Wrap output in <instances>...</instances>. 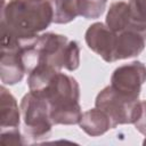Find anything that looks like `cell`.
<instances>
[{"label": "cell", "mask_w": 146, "mask_h": 146, "mask_svg": "<svg viewBox=\"0 0 146 146\" xmlns=\"http://www.w3.org/2000/svg\"><path fill=\"white\" fill-rule=\"evenodd\" d=\"M26 73L22 57L21 42L10 48H1L0 56V79L2 84L14 86L21 82Z\"/></svg>", "instance_id": "8"}, {"label": "cell", "mask_w": 146, "mask_h": 146, "mask_svg": "<svg viewBox=\"0 0 146 146\" xmlns=\"http://www.w3.org/2000/svg\"><path fill=\"white\" fill-rule=\"evenodd\" d=\"M105 24L116 33L129 30L130 11H129L128 2L125 1L113 2L110 6V9L107 11Z\"/></svg>", "instance_id": "12"}, {"label": "cell", "mask_w": 146, "mask_h": 146, "mask_svg": "<svg viewBox=\"0 0 146 146\" xmlns=\"http://www.w3.org/2000/svg\"><path fill=\"white\" fill-rule=\"evenodd\" d=\"M21 116V107L16 98L2 84L0 88V129L19 128Z\"/></svg>", "instance_id": "11"}, {"label": "cell", "mask_w": 146, "mask_h": 146, "mask_svg": "<svg viewBox=\"0 0 146 146\" xmlns=\"http://www.w3.org/2000/svg\"><path fill=\"white\" fill-rule=\"evenodd\" d=\"M129 30L146 34V0H129Z\"/></svg>", "instance_id": "14"}, {"label": "cell", "mask_w": 146, "mask_h": 146, "mask_svg": "<svg viewBox=\"0 0 146 146\" xmlns=\"http://www.w3.org/2000/svg\"><path fill=\"white\" fill-rule=\"evenodd\" d=\"M117 33L106 24L97 22L91 24L84 34V40L90 50L100 56L105 62H115V47Z\"/></svg>", "instance_id": "7"}, {"label": "cell", "mask_w": 146, "mask_h": 146, "mask_svg": "<svg viewBox=\"0 0 146 146\" xmlns=\"http://www.w3.org/2000/svg\"><path fill=\"white\" fill-rule=\"evenodd\" d=\"M133 125L138 132L146 136V100H141V112Z\"/></svg>", "instance_id": "17"}, {"label": "cell", "mask_w": 146, "mask_h": 146, "mask_svg": "<svg viewBox=\"0 0 146 146\" xmlns=\"http://www.w3.org/2000/svg\"><path fill=\"white\" fill-rule=\"evenodd\" d=\"M95 106L110 116L114 128L120 124H133L141 112V102L139 99L117 92L111 84L98 92Z\"/></svg>", "instance_id": "5"}, {"label": "cell", "mask_w": 146, "mask_h": 146, "mask_svg": "<svg viewBox=\"0 0 146 146\" xmlns=\"http://www.w3.org/2000/svg\"><path fill=\"white\" fill-rule=\"evenodd\" d=\"M49 104V115L54 125L79 124L82 112L79 104L80 86L75 78L60 71L38 92Z\"/></svg>", "instance_id": "3"}, {"label": "cell", "mask_w": 146, "mask_h": 146, "mask_svg": "<svg viewBox=\"0 0 146 146\" xmlns=\"http://www.w3.org/2000/svg\"><path fill=\"white\" fill-rule=\"evenodd\" d=\"M21 114L25 137L31 141H40L50 137L52 122L49 115V104L40 95L30 91L21 100Z\"/></svg>", "instance_id": "4"}, {"label": "cell", "mask_w": 146, "mask_h": 146, "mask_svg": "<svg viewBox=\"0 0 146 146\" xmlns=\"http://www.w3.org/2000/svg\"><path fill=\"white\" fill-rule=\"evenodd\" d=\"M146 81V65L133 60L116 67L111 76V87L130 98L139 99L141 86Z\"/></svg>", "instance_id": "6"}, {"label": "cell", "mask_w": 146, "mask_h": 146, "mask_svg": "<svg viewBox=\"0 0 146 146\" xmlns=\"http://www.w3.org/2000/svg\"><path fill=\"white\" fill-rule=\"evenodd\" d=\"M146 46V34L125 30L117 33L115 47V62L128 59L141 54Z\"/></svg>", "instance_id": "9"}, {"label": "cell", "mask_w": 146, "mask_h": 146, "mask_svg": "<svg viewBox=\"0 0 146 146\" xmlns=\"http://www.w3.org/2000/svg\"><path fill=\"white\" fill-rule=\"evenodd\" d=\"M107 0H76L79 16L86 19L99 18L106 9Z\"/></svg>", "instance_id": "15"}, {"label": "cell", "mask_w": 146, "mask_h": 146, "mask_svg": "<svg viewBox=\"0 0 146 146\" xmlns=\"http://www.w3.org/2000/svg\"><path fill=\"white\" fill-rule=\"evenodd\" d=\"M79 125L87 135L91 137L102 136L110 129H114L110 116L103 110L96 106L95 108L88 110L82 113Z\"/></svg>", "instance_id": "10"}, {"label": "cell", "mask_w": 146, "mask_h": 146, "mask_svg": "<svg viewBox=\"0 0 146 146\" xmlns=\"http://www.w3.org/2000/svg\"><path fill=\"white\" fill-rule=\"evenodd\" d=\"M21 50L27 74L40 64L51 66L57 71L65 68L70 72L75 71L80 65L78 42L68 40L63 34L48 32L21 40Z\"/></svg>", "instance_id": "1"}, {"label": "cell", "mask_w": 146, "mask_h": 146, "mask_svg": "<svg viewBox=\"0 0 146 146\" xmlns=\"http://www.w3.org/2000/svg\"><path fill=\"white\" fill-rule=\"evenodd\" d=\"M145 137H146V136H145ZM143 144H144V145H146V138L144 139V141H143Z\"/></svg>", "instance_id": "18"}, {"label": "cell", "mask_w": 146, "mask_h": 146, "mask_svg": "<svg viewBox=\"0 0 146 146\" xmlns=\"http://www.w3.org/2000/svg\"><path fill=\"white\" fill-rule=\"evenodd\" d=\"M52 8V23L67 24L79 16L76 0H49Z\"/></svg>", "instance_id": "13"}, {"label": "cell", "mask_w": 146, "mask_h": 146, "mask_svg": "<svg viewBox=\"0 0 146 146\" xmlns=\"http://www.w3.org/2000/svg\"><path fill=\"white\" fill-rule=\"evenodd\" d=\"M1 144L2 145H23V136L19 128H10L1 130Z\"/></svg>", "instance_id": "16"}, {"label": "cell", "mask_w": 146, "mask_h": 146, "mask_svg": "<svg viewBox=\"0 0 146 146\" xmlns=\"http://www.w3.org/2000/svg\"><path fill=\"white\" fill-rule=\"evenodd\" d=\"M49 0H9L1 8V32L24 40L39 35L52 23Z\"/></svg>", "instance_id": "2"}]
</instances>
